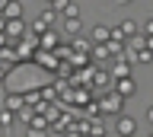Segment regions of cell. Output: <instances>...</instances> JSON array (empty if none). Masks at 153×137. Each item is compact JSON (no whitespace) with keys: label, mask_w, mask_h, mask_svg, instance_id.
<instances>
[{"label":"cell","mask_w":153,"mask_h":137,"mask_svg":"<svg viewBox=\"0 0 153 137\" xmlns=\"http://www.w3.org/2000/svg\"><path fill=\"white\" fill-rule=\"evenodd\" d=\"M131 61H124V54H118V61H115V70H112V77L118 80V77H131Z\"/></svg>","instance_id":"obj_4"},{"label":"cell","mask_w":153,"mask_h":137,"mask_svg":"<svg viewBox=\"0 0 153 137\" xmlns=\"http://www.w3.org/2000/svg\"><path fill=\"white\" fill-rule=\"evenodd\" d=\"M26 137H48V131H42V127H29Z\"/></svg>","instance_id":"obj_13"},{"label":"cell","mask_w":153,"mask_h":137,"mask_svg":"<svg viewBox=\"0 0 153 137\" xmlns=\"http://www.w3.org/2000/svg\"><path fill=\"white\" fill-rule=\"evenodd\" d=\"M115 93L121 99H134L137 96V83H134V77H118L115 80Z\"/></svg>","instance_id":"obj_2"},{"label":"cell","mask_w":153,"mask_h":137,"mask_svg":"<svg viewBox=\"0 0 153 137\" xmlns=\"http://www.w3.org/2000/svg\"><path fill=\"white\" fill-rule=\"evenodd\" d=\"M13 121H16V115H13L10 108H3V112H0V127H3V131H10V127H13Z\"/></svg>","instance_id":"obj_9"},{"label":"cell","mask_w":153,"mask_h":137,"mask_svg":"<svg viewBox=\"0 0 153 137\" xmlns=\"http://www.w3.org/2000/svg\"><path fill=\"white\" fill-rule=\"evenodd\" d=\"M57 16H61L57 10H51V7H45V10H42V16H38V22H42L45 29H51V26L57 22Z\"/></svg>","instance_id":"obj_6"},{"label":"cell","mask_w":153,"mask_h":137,"mask_svg":"<svg viewBox=\"0 0 153 137\" xmlns=\"http://www.w3.org/2000/svg\"><path fill=\"white\" fill-rule=\"evenodd\" d=\"M3 29H7L10 39H16V35H22V32H26V22H22V19H7V26H3Z\"/></svg>","instance_id":"obj_5"},{"label":"cell","mask_w":153,"mask_h":137,"mask_svg":"<svg viewBox=\"0 0 153 137\" xmlns=\"http://www.w3.org/2000/svg\"><path fill=\"white\" fill-rule=\"evenodd\" d=\"M38 41H42V48H54V45H57V32L45 29V32H42V39H38Z\"/></svg>","instance_id":"obj_8"},{"label":"cell","mask_w":153,"mask_h":137,"mask_svg":"<svg viewBox=\"0 0 153 137\" xmlns=\"http://www.w3.org/2000/svg\"><path fill=\"white\" fill-rule=\"evenodd\" d=\"M93 41H96V45L108 41V26H96V29H93Z\"/></svg>","instance_id":"obj_11"},{"label":"cell","mask_w":153,"mask_h":137,"mask_svg":"<svg viewBox=\"0 0 153 137\" xmlns=\"http://www.w3.org/2000/svg\"><path fill=\"white\" fill-rule=\"evenodd\" d=\"M64 29H67V32H74V35L83 29V19H80V13H74V16H64Z\"/></svg>","instance_id":"obj_7"},{"label":"cell","mask_w":153,"mask_h":137,"mask_svg":"<svg viewBox=\"0 0 153 137\" xmlns=\"http://www.w3.org/2000/svg\"><path fill=\"white\" fill-rule=\"evenodd\" d=\"M115 134H118V137H134V134H137V118L115 115Z\"/></svg>","instance_id":"obj_1"},{"label":"cell","mask_w":153,"mask_h":137,"mask_svg":"<svg viewBox=\"0 0 153 137\" xmlns=\"http://www.w3.org/2000/svg\"><path fill=\"white\" fill-rule=\"evenodd\" d=\"M3 108H10V112H19V108H22V99H19V96H7V99H3Z\"/></svg>","instance_id":"obj_12"},{"label":"cell","mask_w":153,"mask_h":137,"mask_svg":"<svg viewBox=\"0 0 153 137\" xmlns=\"http://www.w3.org/2000/svg\"><path fill=\"white\" fill-rule=\"evenodd\" d=\"M118 3H131V0H118Z\"/></svg>","instance_id":"obj_16"},{"label":"cell","mask_w":153,"mask_h":137,"mask_svg":"<svg viewBox=\"0 0 153 137\" xmlns=\"http://www.w3.org/2000/svg\"><path fill=\"white\" fill-rule=\"evenodd\" d=\"M121 102H124V99L121 96H118V93H112V96H108V99H105V112H118V105H121Z\"/></svg>","instance_id":"obj_10"},{"label":"cell","mask_w":153,"mask_h":137,"mask_svg":"<svg viewBox=\"0 0 153 137\" xmlns=\"http://www.w3.org/2000/svg\"><path fill=\"white\" fill-rule=\"evenodd\" d=\"M0 16H3V19H22V16H26L22 0H7V3H3V10H0Z\"/></svg>","instance_id":"obj_3"},{"label":"cell","mask_w":153,"mask_h":137,"mask_svg":"<svg viewBox=\"0 0 153 137\" xmlns=\"http://www.w3.org/2000/svg\"><path fill=\"white\" fill-rule=\"evenodd\" d=\"M3 80H7V67H0V83H3Z\"/></svg>","instance_id":"obj_14"},{"label":"cell","mask_w":153,"mask_h":137,"mask_svg":"<svg viewBox=\"0 0 153 137\" xmlns=\"http://www.w3.org/2000/svg\"><path fill=\"white\" fill-rule=\"evenodd\" d=\"M3 3H7V0H0V10H3Z\"/></svg>","instance_id":"obj_15"}]
</instances>
